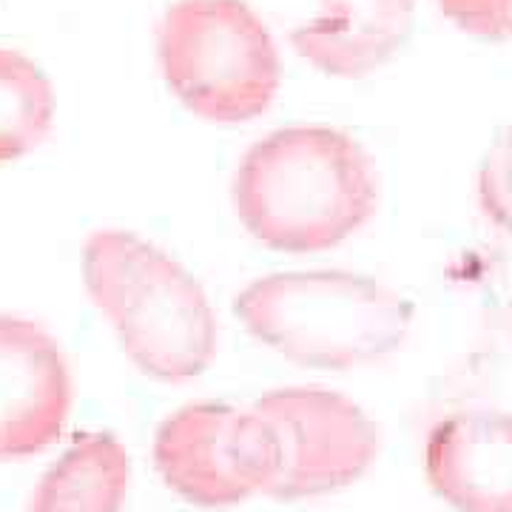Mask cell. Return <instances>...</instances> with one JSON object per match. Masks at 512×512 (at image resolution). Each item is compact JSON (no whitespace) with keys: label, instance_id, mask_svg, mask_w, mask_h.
I'll return each instance as SVG.
<instances>
[{"label":"cell","instance_id":"obj_1","mask_svg":"<svg viewBox=\"0 0 512 512\" xmlns=\"http://www.w3.org/2000/svg\"><path fill=\"white\" fill-rule=\"evenodd\" d=\"M231 202L242 228L271 251L322 254L373 220L379 174L339 128H276L239 160Z\"/></svg>","mask_w":512,"mask_h":512},{"label":"cell","instance_id":"obj_2","mask_svg":"<svg viewBox=\"0 0 512 512\" xmlns=\"http://www.w3.org/2000/svg\"><path fill=\"white\" fill-rule=\"evenodd\" d=\"M83 282L120 348L151 379L188 382L217 356V313L183 262L134 231H94Z\"/></svg>","mask_w":512,"mask_h":512},{"label":"cell","instance_id":"obj_3","mask_svg":"<svg viewBox=\"0 0 512 512\" xmlns=\"http://www.w3.org/2000/svg\"><path fill=\"white\" fill-rule=\"evenodd\" d=\"M245 330L296 365L350 370L402 348L413 302L350 271H288L245 285L234 299Z\"/></svg>","mask_w":512,"mask_h":512},{"label":"cell","instance_id":"obj_4","mask_svg":"<svg viewBox=\"0 0 512 512\" xmlns=\"http://www.w3.org/2000/svg\"><path fill=\"white\" fill-rule=\"evenodd\" d=\"M165 86L191 114L239 126L274 106L282 60L245 0H174L157 23Z\"/></svg>","mask_w":512,"mask_h":512},{"label":"cell","instance_id":"obj_5","mask_svg":"<svg viewBox=\"0 0 512 512\" xmlns=\"http://www.w3.org/2000/svg\"><path fill=\"white\" fill-rule=\"evenodd\" d=\"M151 456L168 490L202 510H228L268 490L279 444L254 407L197 402L157 427Z\"/></svg>","mask_w":512,"mask_h":512},{"label":"cell","instance_id":"obj_6","mask_svg":"<svg viewBox=\"0 0 512 512\" xmlns=\"http://www.w3.org/2000/svg\"><path fill=\"white\" fill-rule=\"evenodd\" d=\"M279 444V467L265 495L302 501L345 490L373 467L382 430L339 390L279 387L254 402Z\"/></svg>","mask_w":512,"mask_h":512},{"label":"cell","instance_id":"obj_7","mask_svg":"<svg viewBox=\"0 0 512 512\" xmlns=\"http://www.w3.org/2000/svg\"><path fill=\"white\" fill-rule=\"evenodd\" d=\"M72 410V373L57 339L32 319L0 313V461L52 447Z\"/></svg>","mask_w":512,"mask_h":512},{"label":"cell","instance_id":"obj_8","mask_svg":"<svg viewBox=\"0 0 512 512\" xmlns=\"http://www.w3.org/2000/svg\"><path fill=\"white\" fill-rule=\"evenodd\" d=\"M424 473L458 512H512V413L467 410L441 419L424 447Z\"/></svg>","mask_w":512,"mask_h":512},{"label":"cell","instance_id":"obj_9","mask_svg":"<svg viewBox=\"0 0 512 512\" xmlns=\"http://www.w3.org/2000/svg\"><path fill=\"white\" fill-rule=\"evenodd\" d=\"M416 0H319V12L291 32V46L316 72L362 80L399 55L413 32Z\"/></svg>","mask_w":512,"mask_h":512},{"label":"cell","instance_id":"obj_10","mask_svg":"<svg viewBox=\"0 0 512 512\" xmlns=\"http://www.w3.org/2000/svg\"><path fill=\"white\" fill-rule=\"evenodd\" d=\"M131 458L111 433H83L37 481L26 512H120Z\"/></svg>","mask_w":512,"mask_h":512},{"label":"cell","instance_id":"obj_11","mask_svg":"<svg viewBox=\"0 0 512 512\" xmlns=\"http://www.w3.org/2000/svg\"><path fill=\"white\" fill-rule=\"evenodd\" d=\"M55 123V89L18 49H0V163L35 151Z\"/></svg>","mask_w":512,"mask_h":512},{"label":"cell","instance_id":"obj_12","mask_svg":"<svg viewBox=\"0 0 512 512\" xmlns=\"http://www.w3.org/2000/svg\"><path fill=\"white\" fill-rule=\"evenodd\" d=\"M478 205L498 231L512 234V123L495 134L478 165Z\"/></svg>","mask_w":512,"mask_h":512},{"label":"cell","instance_id":"obj_13","mask_svg":"<svg viewBox=\"0 0 512 512\" xmlns=\"http://www.w3.org/2000/svg\"><path fill=\"white\" fill-rule=\"evenodd\" d=\"M441 15L464 35L504 43L512 40V0H436Z\"/></svg>","mask_w":512,"mask_h":512}]
</instances>
